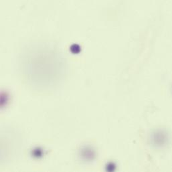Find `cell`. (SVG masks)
<instances>
[{
  "instance_id": "1",
  "label": "cell",
  "mask_w": 172,
  "mask_h": 172,
  "mask_svg": "<svg viewBox=\"0 0 172 172\" xmlns=\"http://www.w3.org/2000/svg\"><path fill=\"white\" fill-rule=\"evenodd\" d=\"M79 156L84 161H90L93 160L95 157V152L91 147L84 146L80 150Z\"/></svg>"
}]
</instances>
